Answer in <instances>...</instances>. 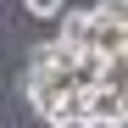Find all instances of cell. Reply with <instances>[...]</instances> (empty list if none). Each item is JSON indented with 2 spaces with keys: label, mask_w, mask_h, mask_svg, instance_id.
I'll use <instances>...</instances> for the list:
<instances>
[{
  "label": "cell",
  "mask_w": 128,
  "mask_h": 128,
  "mask_svg": "<svg viewBox=\"0 0 128 128\" xmlns=\"http://www.w3.org/2000/svg\"><path fill=\"white\" fill-rule=\"evenodd\" d=\"M89 117L100 128H122L128 122V89H95L89 95Z\"/></svg>",
  "instance_id": "1"
},
{
  "label": "cell",
  "mask_w": 128,
  "mask_h": 128,
  "mask_svg": "<svg viewBox=\"0 0 128 128\" xmlns=\"http://www.w3.org/2000/svg\"><path fill=\"white\" fill-rule=\"evenodd\" d=\"M89 50L95 56H128V22H112V17H95V34H89Z\"/></svg>",
  "instance_id": "2"
},
{
  "label": "cell",
  "mask_w": 128,
  "mask_h": 128,
  "mask_svg": "<svg viewBox=\"0 0 128 128\" xmlns=\"http://www.w3.org/2000/svg\"><path fill=\"white\" fill-rule=\"evenodd\" d=\"M56 28H61V34H56L61 45H72V50H89V34H95V11H72V6H67V17H61Z\"/></svg>",
  "instance_id": "3"
},
{
  "label": "cell",
  "mask_w": 128,
  "mask_h": 128,
  "mask_svg": "<svg viewBox=\"0 0 128 128\" xmlns=\"http://www.w3.org/2000/svg\"><path fill=\"white\" fill-rule=\"evenodd\" d=\"M100 67H106V56H95V50H84V56H78V67H72V78H78V89H100Z\"/></svg>",
  "instance_id": "4"
},
{
  "label": "cell",
  "mask_w": 128,
  "mask_h": 128,
  "mask_svg": "<svg viewBox=\"0 0 128 128\" xmlns=\"http://www.w3.org/2000/svg\"><path fill=\"white\" fill-rule=\"evenodd\" d=\"M100 89H128V56H112L100 67Z\"/></svg>",
  "instance_id": "5"
},
{
  "label": "cell",
  "mask_w": 128,
  "mask_h": 128,
  "mask_svg": "<svg viewBox=\"0 0 128 128\" xmlns=\"http://www.w3.org/2000/svg\"><path fill=\"white\" fill-rule=\"evenodd\" d=\"M28 17H39V22H61L67 17V0H22Z\"/></svg>",
  "instance_id": "6"
},
{
  "label": "cell",
  "mask_w": 128,
  "mask_h": 128,
  "mask_svg": "<svg viewBox=\"0 0 128 128\" xmlns=\"http://www.w3.org/2000/svg\"><path fill=\"white\" fill-rule=\"evenodd\" d=\"M95 17H112V22H128V0H95Z\"/></svg>",
  "instance_id": "7"
},
{
  "label": "cell",
  "mask_w": 128,
  "mask_h": 128,
  "mask_svg": "<svg viewBox=\"0 0 128 128\" xmlns=\"http://www.w3.org/2000/svg\"><path fill=\"white\" fill-rule=\"evenodd\" d=\"M72 128H100V122H95V117H89V122H72Z\"/></svg>",
  "instance_id": "8"
}]
</instances>
